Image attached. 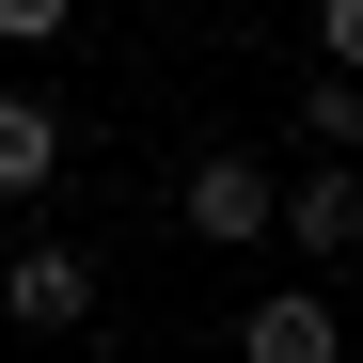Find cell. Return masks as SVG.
Returning <instances> with one entry per match:
<instances>
[{"label": "cell", "mask_w": 363, "mask_h": 363, "mask_svg": "<svg viewBox=\"0 0 363 363\" xmlns=\"http://www.w3.org/2000/svg\"><path fill=\"white\" fill-rule=\"evenodd\" d=\"M269 237H284V253H316V269H347V253H363V158L316 143V174L269 190Z\"/></svg>", "instance_id": "cell-1"}, {"label": "cell", "mask_w": 363, "mask_h": 363, "mask_svg": "<svg viewBox=\"0 0 363 363\" xmlns=\"http://www.w3.org/2000/svg\"><path fill=\"white\" fill-rule=\"evenodd\" d=\"M174 237H206V253H253V237H269V174L253 158H190V190H174Z\"/></svg>", "instance_id": "cell-2"}, {"label": "cell", "mask_w": 363, "mask_h": 363, "mask_svg": "<svg viewBox=\"0 0 363 363\" xmlns=\"http://www.w3.org/2000/svg\"><path fill=\"white\" fill-rule=\"evenodd\" d=\"M237 363H347V316H332V284H269L253 316H237Z\"/></svg>", "instance_id": "cell-3"}, {"label": "cell", "mask_w": 363, "mask_h": 363, "mask_svg": "<svg viewBox=\"0 0 363 363\" xmlns=\"http://www.w3.org/2000/svg\"><path fill=\"white\" fill-rule=\"evenodd\" d=\"M0 316H16V332H95V269L64 253V237H32V253L0 269Z\"/></svg>", "instance_id": "cell-4"}, {"label": "cell", "mask_w": 363, "mask_h": 363, "mask_svg": "<svg viewBox=\"0 0 363 363\" xmlns=\"http://www.w3.org/2000/svg\"><path fill=\"white\" fill-rule=\"evenodd\" d=\"M48 174H64V111H48V95H0V206H32Z\"/></svg>", "instance_id": "cell-5"}, {"label": "cell", "mask_w": 363, "mask_h": 363, "mask_svg": "<svg viewBox=\"0 0 363 363\" xmlns=\"http://www.w3.org/2000/svg\"><path fill=\"white\" fill-rule=\"evenodd\" d=\"M300 143H332V158H363V79H347V64H316V95H300Z\"/></svg>", "instance_id": "cell-6"}, {"label": "cell", "mask_w": 363, "mask_h": 363, "mask_svg": "<svg viewBox=\"0 0 363 363\" xmlns=\"http://www.w3.org/2000/svg\"><path fill=\"white\" fill-rule=\"evenodd\" d=\"M64 16L79 0H0V48H64Z\"/></svg>", "instance_id": "cell-7"}, {"label": "cell", "mask_w": 363, "mask_h": 363, "mask_svg": "<svg viewBox=\"0 0 363 363\" xmlns=\"http://www.w3.org/2000/svg\"><path fill=\"white\" fill-rule=\"evenodd\" d=\"M316 64H347V79H363V0H316Z\"/></svg>", "instance_id": "cell-8"}]
</instances>
